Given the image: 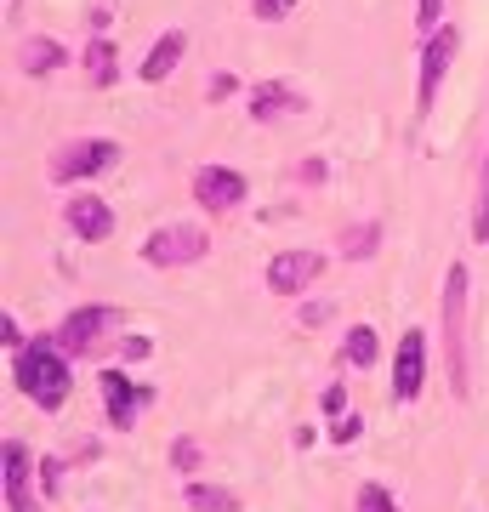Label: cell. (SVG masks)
I'll use <instances>...</instances> for the list:
<instances>
[{
  "instance_id": "22",
  "label": "cell",
  "mask_w": 489,
  "mask_h": 512,
  "mask_svg": "<svg viewBox=\"0 0 489 512\" xmlns=\"http://www.w3.org/2000/svg\"><path fill=\"white\" fill-rule=\"evenodd\" d=\"M251 12L262 23H279V18H290V12H296V0H251Z\"/></svg>"
},
{
  "instance_id": "11",
  "label": "cell",
  "mask_w": 489,
  "mask_h": 512,
  "mask_svg": "<svg viewBox=\"0 0 489 512\" xmlns=\"http://www.w3.org/2000/svg\"><path fill=\"white\" fill-rule=\"evenodd\" d=\"M63 222L74 228V239H86V245H97V239L114 234V211L97 194H74L69 205H63Z\"/></svg>"
},
{
  "instance_id": "14",
  "label": "cell",
  "mask_w": 489,
  "mask_h": 512,
  "mask_svg": "<svg viewBox=\"0 0 489 512\" xmlns=\"http://www.w3.org/2000/svg\"><path fill=\"white\" fill-rule=\"evenodd\" d=\"M182 52H188V35H182V29H165V35L148 46V57H143V80H148V86L171 80V69L182 63Z\"/></svg>"
},
{
  "instance_id": "31",
  "label": "cell",
  "mask_w": 489,
  "mask_h": 512,
  "mask_svg": "<svg viewBox=\"0 0 489 512\" xmlns=\"http://www.w3.org/2000/svg\"><path fill=\"white\" fill-rule=\"evenodd\" d=\"M120 353H126V359H148V336H131V342H126Z\"/></svg>"
},
{
  "instance_id": "19",
  "label": "cell",
  "mask_w": 489,
  "mask_h": 512,
  "mask_svg": "<svg viewBox=\"0 0 489 512\" xmlns=\"http://www.w3.org/2000/svg\"><path fill=\"white\" fill-rule=\"evenodd\" d=\"M376 245H381V228H376V222H353V228L342 234V256H353V262L376 256Z\"/></svg>"
},
{
  "instance_id": "21",
  "label": "cell",
  "mask_w": 489,
  "mask_h": 512,
  "mask_svg": "<svg viewBox=\"0 0 489 512\" xmlns=\"http://www.w3.org/2000/svg\"><path fill=\"white\" fill-rule=\"evenodd\" d=\"M171 467H177V473H194V467H200V444L177 439V444H171Z\"/></svg>"
},
{
  "instance_id": "26",
  "label": "cell",
  "mask_w": 489,
  "mask_h": 512,
  "mask_svg": "<svg viewBox=\"0 0 489 512\" xmlns=\"http://www.w3.org/2000/svg\"><path fill=\"white\" fill-rule=\"evenodd\" d=\"M438 6H444V0H416V29H427V35H433V23H438Z\"/></svg>"
},
{
  "instance_id": "27",
  "label": "cell",
  "mask_w": 489,
  "mask_h": 512,
  "mask_svg": "<svg viewBox=\"0 0 489 512\" xmlns=\"http://www.w3.org/2000/svg\"><path fill=\"white\" fill-rule=\"evenodd\" d=\"M234 92H239V80H234V74H217V80H211V103H228Z\"/></svg>"
},
{
  "instance_id": "8",
  "label": "cell",
  "mask_w": 489,
  "mask_h": 512,
  "mask_svg": "<svg viewBox=\"0 0 489 512\" xmlns=\"http://www.w3.org/2000/svg\"><path fill=\"white\" fill-rule=\"evenodd\" d=\"M421 376H427V336H421V330H404L399 359H393V399L410 404L421 393Z\"/></svg>"
},
{
  "instance_id": "9",
  "label": "cell",
  "mask_w": 489,
  "mask_h": 512,
  "mask_svg": "<svg viewBox=\"0 0 489 512\" xmlns=\"http://www.w3.org/2000/svg\"><path fill=\"white\" fill-rule=\"evenodd\" d=\"M194 200H200L205 211H234V205L245 200V177L228 171V165H200V171H194Z\"/></svg>"
},
{
  "instance_id": "23",
  "label": "cell",
  "mask_w": 489,
  "mask_h": 512,
  "mask_svg": "<svg viewBox=\"0 0 489 512\" xmlns=\"http://www.w3.org/2000/svg\"><path fill=\"white\" fill-rule=\"evenodd\" d=\"M359 512H399V507H393V495H387V490L364 484V490H359Z\"/></svg>"
},
{
  "instance_id": "18",
  "label": "cell",
  "mask_w": 489,
  "mask_h": 512,
  "mask_svg": "<svg viewBox=\"0 0 489 512\" xmlns=\"http://www.w3.org/2000/svg\"><path fill=\"white\" fill-rule=\"evenodd\" d=\"M194 512H239V495L222 490V484H188V495H182Z\"/></svg>"
},
{
  "instance_id": "13",
  "label": "cell",
  "mask_w": 489,
  "mask_h": 512,
  "mask_svg": "<svg viewBox=\"0 0 489 512\" xmlns=\"http://www.w3.org/2000/svg\"><path fill=\"white\" fill-rule=\"evenodd\" d=\"M0 456H6V507H12V512H40L35 507V484H29V461H35V456H29L18 439H6Z\"/></svg>"
},
{
  "instance_id": "4",
  "label": "cell",
  "mask_w": 489,
  "mask_h": 512,
  "mask_svg": "<svg viewBox=\"0 0 489 512\" xmlns=\"http://www.w3.org/2000/svg\"><path fill=\"white\" fill-rule=\"evenodd\" d=\"M455 46H461V35H455V29H433V35H427V46H421V80H416V109L421 114L438 103V80L450 74Z\"/></svg>"
},
{
  "instance_id": "29",
  "label": "cell",
  "mask_w": 489,
  "mask_h": 512,
  "mask_svg": "<svg viewBox=\"0 0 489 512\" xmlns=\"http://www.w3.org/2000/svg\"><path fill=\"white\" fill-rule=\"evenodd\" d=\"M296 177H302V183H319V177H325V160H302L296 165Z\"/></svg>"
},
{
  "instance_id": "2",
  "label": "cell",
  "mask_w": 489,
  "mask_h": 512,
  "mask_svg": "<svg viewBox=\"0 0 489 512\" xmlns=\"http://www.w3.org/2000/svg\"><path fill=\"white\" fill-rule=\"evenodd\" d=\"M444 342H450V387L467 399V262H455L444 279Z\"/></svg>"
},
{
  "instance_id": "17",
  "label": "cell",
  "mask_w": 489,
  "mask_h": 512,
  "mask_svg": "<svg viewBox=\"0 0 489 512\" xmlns=\"http://www.w3.org/2000/svg\"><path fill=\"white\" fill-rule=\"evenodd\" d=\"M376 353H381V342H376V330H370V325H353V330H347L342 359H347L353 370H370V365H376Z\"/></svg>"
},
{
  "instance_id": "7",
  "label": "cell",
  "mask_w": 489,
  "mask_h": 512,
  "mask_svg": "<svg viewBox=\"0 0 489 512\" xmlns=\"http://www.w3.org/2000/svg\"><path fill=\"white\" fill-rule=\"evenodd\" d=\"M114 319H120V313H114V308H97V302H91V308H74L69 319L57 325L52 342H57L63 353H69V359H74V353H91V342H97V336H103V330H109Z\"/></svg>"
},
{
  "instance_id": "6",
  "label": "cell",
  "mask_w": 489,
  "mask_h": 512,
  "mask_svg": "<svg viewBox=\"0 0 489 512\" xmlns=\"http://www.w3.org/2000/svg\"><path fill=\"white\" fill-rule=\"evenodd\" d=\"M114 160H120V148L103 143V137L69 143V148H63V154L52 160V183H80V177H91V171H109Z\"/></svg>"
},
{
  "instance_id": "12",
  "label": "cell",
  "mask_w": 489,
  "mask_h": 512,
  "mask_svg": "<svg viewBox=\"0 0 489 512\" xmlns=\"http://www.w3.org/2000/svg\"><path fill=\"white\" fill-rule=\"evenodd\" d=\"M285 114H302V92H296V86H285V80L251 86V120L256 126H273V120H285Z\"/></svg>"
},
{
  "instance_id": "20",
  "label": "cell",
  "mask_w": 489,
  "mask_h": 512,
  "mask_svg": "<svg viewBox=\"0 0 489 512\" xmlns=\"http://www.w3.org/2000/svg\"><path fill=\"white\" fill-rule=\"evenodd\" d=\"M472 239L489 245V154H484V171H478V200H472Z\"/></svg>"
},
{
  "instance_id": "25",
  "label": "cell",
  "mask_w": 489,
  "mask_h": 512,
  "mask_svg": "<svg viewBox=\"0 0 489 512\" xmlns=\"http://www.w3.org/2000/svg\"><path fill=\"white\" fill-rule=\"evenodd\" d=\"M330 439H336V444H353V439H359V416H336Z\"/></svg>"
},
{
  "instance_id": "10",
  "label": "cell",
  "mask_w": 489,
  "mask_h": 512,
  "mask_svg": "<svg viewBox=\"0 0 489 512\" xmlns=\"http://www.w3.org/2000/svg\"><path fill=\"white\" fill-rule=\"evenodd\" d=\"M103 399H109V421L126 433V427H137V410L154 404V387H131L126 370H103Z\"/></svg>"
},
{
  "instance_id": "30",
  "label": "cell",
  "mask_w": 489,
  "mask_h": 512,
  "mask_svg": "<svg viewBox=\"0 0 489 512\" xmlns=\"http://www.w3.org/2000/svg\"><path fill=\"white\" fill-rule=\"evenodd\" d=\"M0 336H6V348H23V330H18V319L6 313V325H0Z\"/></svg>"
},
{
  "instance_id": "1",
  "label": "cell",
  "mask_w": 489,
  "mask_h": 512,
  "mask_svg": "<svg viewBox=\"0 0 489 512\" xmlns=\"http://www.w3.org/2000/svg\"><path fill=\"white\" fill-rule=\"evenodd\" d=\"M63 359H69V353L57 348L52 336H46V342H29V348L12 359L18 393H29L40 410H63V404H69V365H63Z\"/></svg>"
},
{
  "instance_id": "15",
  "label": "cell",
  "mask_w": 489,
  "mask_h": 512,
  "mask_svg": "<svg viewBox=\"0 0 489 512\" xmlns=\"http://www.w3.org/2000/svg\"><path fill=\"white\" fill-rule=\"evenodd\" d=\"M63 63H69V52H63V46H57V40H46V35L23 40V52H18V69L29 74V80H40V74L63 69Z\"/></svg>"
},
{
  "instance_id": "5",
  "label": "cell",
  "mask_w": 489,
  "mask_h": 512,
  "mask_svg": "<svg viewBox=\"0 0 489 512\" xmlns=\"http://www.w3.org/2000/svg\"><path fill=\"white\" fill-rule=\"evenodd\" d=\"M319 274H325V256L319 251H279L268 262V291L273 296H302Z\"/></svg>"
},
{
  "instance_id": "28",
  "label": "cell",
  "mask_w": 489,
  "mask_h": 512,
  "mask_svg": "<svg viewBox=\"0 0 489 512\" xmlns=\"http://www.w3.org/2000/svg\"><path fill=\"white\" fill-rule=\"evenodd\" d=\"M325 319H330V308H325V302H308V308H302V325H308V330H319Z\"/></svg>"
},
{
  "instance_id": "24",
  "label": "cell",
  "mask_w": 489,
  "mask_h": 512,
  "mask_svg": "<svg viewBox=\"0 0 489 512\" xmlns=\"http://www.w3.org/2000/svg\"><path fill=\"white\" fill-rule=\"evenodd\" d=\"M319 404H325V416H347V387H342V382H330Z\"/></svg>"
},
{
  "instance_id": "16",
  "label": "cell",
  "mask_w": 489,
  "mask_h": 512,
  "mask_svg": "<svg viewBox=\"0 0 489 512\" xmlns=\"http://www.w3.org/2000/svg\"><path fill=\"white\" fill-rule=\"evenodd\" d=\"M86 74L97 80V86H114V80H120V46H114L109 35L86 46Z\"/></svg>"
},
{
  "instance_id": "3",
  "label": "cell",
  "mask_w": 489,
  "mask_h": 512,
  "mask_svg": "<svg viewBox=\"0 0 489 512\" xmlns=\"http://www.w3.org/2000/svg\"><path fill=\"white\" fill-rule=\"evenodd\" d=\"M211 251V234L205 228H194V222H165V228H154V234L143 239V262L148 268H188V262H200V256Z\"/></svg>"
}]
</instances>
